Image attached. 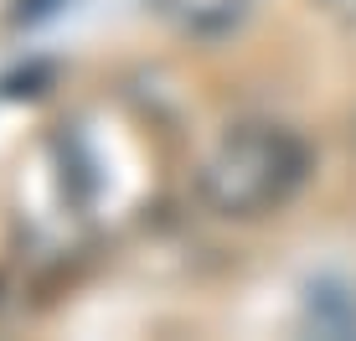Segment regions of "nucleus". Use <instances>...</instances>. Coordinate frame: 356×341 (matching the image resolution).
I'll return each mask as SVG.
<instances>
[{"label": "nucleus", "instance_id": "1", "mask_svg": "<svg viewBox=\"0 0 356 341\" xmlns=\"http://www.w3.org/2000/svg\"><path fill=\"white\" fill-rule=\"evenodd\" d=\"M310 181V145L284 125H238L196 166V197L207 212L253 223L294 202Z\"/></svg>", "mask_w": 356, "mask_h": 341}, {"label": "nucleus", "instance_id": "2", "mask_svg": "<svg viewBox=\"0 0 356 341\" xmlns=\"http://www.w3.org/2000/svg\"><path fill=\"white\" fill-rule=\"evenodd\" d=\"M161 10L191 36H222L243 21L248 0H161Z\"/></svg>", "mask_w": 356, "mask_h": 341}, {"label": "nucleus", "instance_id": "3", "mask_svg": "<svg viewBox=\"0 0 356 341\" xmlns=\"http://www.w3.org/2000/svg\"><path fill=\"white\" fill-rule=\"evenodd\" d=\"M325 10L336 21H346V26H356V0H325Z\"/></svg>", "mask_w": 356, "mask_h": 341}]
</instances>
